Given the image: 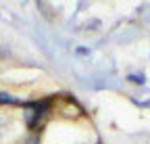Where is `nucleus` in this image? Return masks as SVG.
<instances>
[]
</instances>
